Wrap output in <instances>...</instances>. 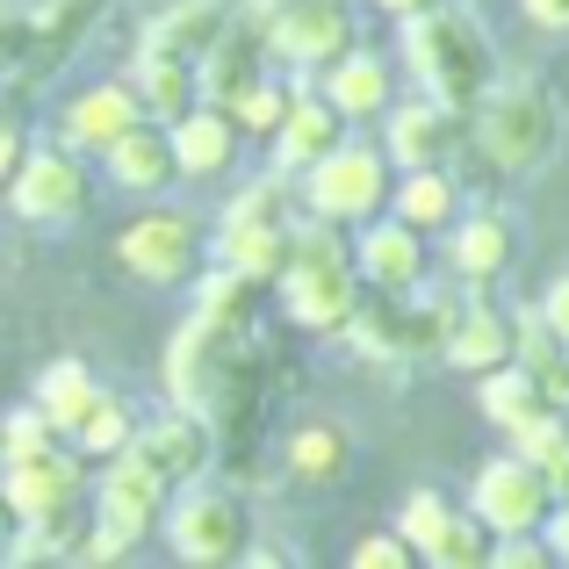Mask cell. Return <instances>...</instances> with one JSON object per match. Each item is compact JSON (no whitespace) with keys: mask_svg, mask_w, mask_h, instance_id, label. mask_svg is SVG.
Listing matches in <instances>:
<instances>
[{"mask_svg":"<svg viewBox=\"0 0 569 569\" xmlns=\"http://www.w3.org/2000/svg\"><path fill=\"white\" fill-rule=\"evenodd\" d=\"M167 403H188L223 440H246L267 403V376L252 368V332H223L209 318H188L167 347Z\"/></svg>","mask_w":569,"mask_h":569,"instance_id":"1","label":"cell"},{"mask_svg":"<svg viewBox=\"0 0 569 569\" xmlns=\"http://www.w3.org/2000/svg\"><path fill=\"white\" fill-rule=\"evenodd\" d=\"M361 296H368V281H361V260H353V238L303 209V223L289 238V260L274 274L281 318L303 325V332H347Z\"/></svg>","mask_w":569,"mask_h":569,"instance_id":"2","label":"cell"},{"mask_svg":"<svg viewBox=\"0 0 569 569\" xmlns=\"http://www.w3.org/2000/svg\"><path fill=\"white\" fill-rule=\"evenodd\" d=\"M403 72H411L426 94L455 101V109H476V101L505 80V58H498V43H490V29L476 22L461 0H440V8L403 22Z\"/></svg>","mask_w":569,"mask_h":569,"instance_id":"3","label":"cell"},{"mask_svg":"<svg viewBox=\"0 0 569 569\" xmlns=\"http://www.w3.org/2000/svg\"><path fill=\"white\" fill-rule=\"evenodd\" d=\"M469 144L490 173L527 181V173H541L562 152V101L541 80H498L469 109Z\"/></svg>","mask_w":569,"mask_h":569,"instance_id":"4","label":"cell"},{"mask_svg":"<svg viewBox=\"0 0 569 569\" xmlns=\"http://www.w3.org/2000/svg\"><path fill=\"white\" fill-rule=\"evenodd\" d=\"M389 188H397V167H389L382 138H353V130L310 173H296L303 209H310V217H325V223H339V231H361L368 217H382Z\"/></svg>","mask_w":569,"mask_h":569,"instance_id":"5","label":"cell"},{"mask_svg":"<svg viewBox=\"0 0 569 569\" xmlns=\"http://www.w3.org/2000/svg\"><path fill=\"white\" fill-rule=\"evenodd\" d=\"M296 223H303V194H296L289 173H267V181H252L246 194H231V209H223V223H217V260L274 281L281 260H289Z\"/></svg>","mask_w":569,"mask_h":569,"instance_id":"6","label":"cell"},{"mask_svg":"<svg viewBox=\"0 0 569 569\" xmlns=\"http://www.w3.org/2000/svg\"><path fill=\"white\" fill-rule=\"evenodd\" d=\"M159 533H167V548L194 569H231V562H246V548H252V505H246V490L202 476V483L173 490Z\"/></svg>","mask_w":569,"mask_h":569,"instance_id":"7","label":"cell"},{"mask_svg":"<svg viewBox=\"0 0 569 569\" xmlns=\"http://www.w3.org/2000/svg\"><path fill=\"white\" fill-rule=\"evenodd\" d=\"M260 29L274 66H289L296 80H318L332 58H347L361 43L353 0H274V8H260Z\"/></svg>","mask_w":569,"mask_h":569,"instance_id":"8","label":"cell"},{"mask_svg":"<svg viewBox=\"0 0 569 569\" xmlns=\"http://www.w3.org/2000/svg\"><path fill=\"white\" fill-rule=\"evenodd\" d=\"M0 202L22 223H37V231H66V223H80L87 209H94V167H87V152H72L66 138L29 144V159L14 167V181H8Z\"/></svg>","mask_w":569,"mask_h":569,"instance_id":"9","label":"cell"},{"mask_svg":"<svg viewBox=\"0 0 569 569\" xmlns=\"http://www.w3.org/2000/svg\"><path fill=\"white\" fill-rule=\"evenodd\" d=\"M447 318H455V303H440V296L411 289V296H361V310H353L347 339L361 353H376V361H440L447 347Z\"/></svg>","mask_w":569,"mask_h":569,"instance_id":"10","label":"cell"},{"mask_svg":"<svg viewBox=\"0 0 569 569\" xmlns=\"http://www.w3.org/2000/svg\"><path fill=\"white\" fill-rule=\"evenodd\" d=\"M116 260H123L144 289H188V281L202 274V260H209V238L181 202H152L123 238H116Z\"/></svg>","mask_w":569,"mask_h":569,"instance_id":"11","label":"cell"},{"mask_svg":"<svg viewBox=\"0 0 569 569\" xmlns=\"http://www.w3.org/2000/svg\"><path fill=\"white\" fill-rule=\"evenodd\" d=\"M382 152L389 167H455L461 152H469V109H455V101L440 94H397L382 109Z\"/></svg>","mask_w":569,"mask_h":569,"instance_id":"12","label":"cell"},{"mask_svg":"<svg viewBox=\"0 0 569 569\" xmlns=\"http://www.w3.org/2000/svg\"><path fill=\"white\" fill-rule=\"evenodd\" d=\"M548 505H556V483H548L519 447L490 455L483 469H476V483H469V512L483 519L498 541H505V533H541Z\"/></svg>","mask_w":569,"mask_h":569,"instance_id":"13","label":"cell"},{"mask_svg":"<svg viewBox=\"0 0 569 569\" xmlns=\"http://www.w3.org/2000/svg\"><path fill=\"white\" fill-rule=\"evenodd\" d=\"M87 505H94V519H101L109 533H123V541L138 548V541H152V533L167 527L173 483H167L159 469H144V461L123 447V455H109V461H101V483L87 490Z\"/></svg>","mask_w":569,"mask_h":569,"instance_id":"14","label":"cell"},{"mask_svg":"<svg viewBox=\"0 0 569 569\" xmlns=\"http://www.w3.org/2000/svg\"><path fill=\"white\" fill-rule=\"evenodd\" d=\"M130 455H138L144 469H159L173 490H188V483H202V476H217L223 447H217V426H209L202 411L167 403L159 418H138V440H130Z\"/></svg>","mask_w":569,"mask_h":569,"instance_id":"15","label":"cell"},{"mask_svg":"<svg viewBox=\"0 0 569 569\" xmlns=\"http://www.w3.org/2000/svg\"><path fill=\"white\" fill-rule=\"evenodd\" d=\"M353 260H361V281L376 296H411L432 281V246L418 223H403L397 209H382V217H368L361 231H353Z\"/></svg>","mask_w":569,"mask_h":569,"instance_id":"16","label":"cell"},{"mask_svg":"<svg viewBox=\"0 0 569 569\" xmlns=\"http://www.w3.org/2000/svg\"><path fill=\"white\" fill-rule=\"evenodd\" d=\"M87 490H94V476H87V461L66 440L43 447V455L0 461V498L14 505V519H51L66 505H87Z\"/></svg>","mask_w":569,"mask_h":569,"instance_id":"17","label":"cell"},{"mask_svg":"<svg viewBox=\"0 0 569 569\" xmlns=\"http://www.w3.org/2000/svg\"><path fill=\"white\" fill-rule=\"evenodd\" d=\"M440 238H447V267H455L469 289L505 281V267L519 260V217L512 209H461Z\"/></svg>","mask_w":569,"mask_h":569,"instance_id":"18","label":"cell"},{"mask_svg":"<svg viewBox=\"0 0 569 569\" xmlns=\"http://www.w3.org/2000/svg\"><path fill=\"white\" fill-rule=\"evenodd\" d=\"M347 130H353V123L332 109V101H325V87L303 80V87H296V101H289V116H281L274 138H267V152H274V173H289V181H296V173H310L339 138H347Z\"/></svg>","mask_w":569,"mask_h":569,"instance_id":"19","label":"cell"},{"mask_svg":"<svg viewBox=\"0 0 569 569\" xmlns=\"http://www.w3.org/2000/svg\"><path fill=\"white\" fill-rule=\"evenodd\" d=\"M101 173H109L123 194H173L181 188V159H173V130L159 116H138L123 138L101 152Z\"/></svg>","mask_w":569,"mask_h":569,"instance_id":"20","label":"cell"},{"mask_svg":"<svg viewBox=\"0 0 569 569\" xmlns=\"http://www.w3.org/2000/svg\"><path fill=\"white\" fill-rule=\"evenodd\" d=\"M173 159H181V181H223V173L238 167V152H246V130H238L231 109H217V101H194L188 116H173Z\"/></svg>","mask_w":569,"mask_h":569,"instance_id":"21","label":"cell"},{"mask_svg":"<svg viewBox=\"0 0 569 569\" xmlns=\"http://www.w3.org/2000/svg\"><path fill=\"white\" fill-rule=\"evenodd\" d=\"M260 72H274V51H267V29H260V14H246L238 8V22L223 29L217 43H209V58L194 66V80H202V101H217V109H231L238 94H246Z\"/></svg>","mask_w":569,"mask_h":569,"instance_id":"22","label":"cell"},{"mask_svg":"<svg viewBox=\"0 0 569 569\" xmlns=\"http://www.w3.org/2000/svg\"><path fill=\"white\" fill-rule=\"evenodd\" d=\"M138 116H144V101H138V87H130V72H123V80L80 87V94H72V109H66V123H58V138H66L72 152L101 159L130 123H138Z\"/></svg>","mask_w":569,"mask_h":569,"instance_id":"23","label":"cell"},{"mask_svg":"<svg viewBox=\"0 0 569 569\" xmlns=\"http://www.w3.org/2000/svg\"><path fill=\"white\" fill-rule=\"evenodd\" d=\"M512 353H519V318H505V310L483 303V296L455 303V318H447V347H440L447 368H469V376H483V368H505Z\"/></svg>","mask_w":569,"mask_h":569,"instance_id":"24","label":"cell"},{"mask_svg":"<svg viewBox=\"0 0 569 569\" xmlns=\"http://www.w3.org/2000/svg\"><path fill=\"white\" fill-rule=\"evenodd\" d=\"M188 289H194V318L223 325V332H260L267 303H274V281L246 274V267H231V260H217V267L202 260V274H194Z\"/></svg>","mask_w":569,"mask_h":569,"instance_id":"25","label":"cell"},{"mask_svg":"<svg viewBox=\"0 0 569 569\" xmlns=\"http://www.w3.org/2000/svg\"><path fill=\"white\" fill-rule=\"evenodd\" d=\"M318 87L347 123H382V109L397 101V72H389V58L368 51V43H353L347 58H332V66L318 72Z\"/></svg>","mask_w":569,"mask_h":569,"instance_id":"26","label":"cell"},{"mask_svg":"<svg viewBox=\"0 0 569 569\" xmlns=\"http://www.w3.org/2000/svg\"><path fill=\"white\" fill-rule=\"evenodd\" d=\"M347 469H353V432L339 418H303L281 440V476L296 490H332V483H347Z\"/></svg>","mask_w":569,"mask_h":569,"instance_id":"27","label":"cell"},{"mask_svg":"<svg viewBox=\"0 0 569 569\" xmlns=\"http://www.w3.org/2000/svg\"><path fill=\"white\" fill-rule=\"evenodd\" d=\"M231 22H238V0H173V8H159V22L144 29L138 51H159V58H188V66H202L209 43H217Z\"/></svg>","mask_w":569,"mask_h":569,"instance_id":"28","label":"cell"},{"mask_svg":"<svg viewBox=\"0 0 569 569\" xmlns=\"http://www.w3.org/2000/svg\"><path fill=\"white\" fill-rule=\"evenodd\" d=\"M101 8H109V0H43V8L29 14V58H22L14 80H43V72H58L87 43V29L101 22Z\"/></svg>","mask_w":569,"mask_h":569,"instance_id":"29","label":"cell"},{"mask_svg":"<svg viewBox=\"0 0 569 569\" xmlns=\"http://www.w3.org/2000/svg\"><path fill=\"white\" fill-rule=\"evenodd\" d=\"M389 209H397L403 223H418L426 238H440L447 223L469 209V188L455 181V167H403L397 188H389Z\"/></svg>","mask_w":569,"mask_h":569,"instance_id":"30","label":"cell"},{"mask_svg":"<svg viewBox=\"0 0 569 569\" xmlns=\"http://www.w3.org/2000/svg\"><path fill=\"white\" fill-rule=\"evenodd\" d=\"M476 403H483V418L505 432V440H512L519 426H533L541 411H556V397L541 389V376H533V368H519V361L483 368V376H476Z\"/></svg>","mask_w":569,"mask_h":569,"instance_id":"31","label":"cell"},{"mask_svg":"<svg viewBox=\"0 0 569 569\" xmlns=\"http://www.w3.org/2000/svg\"><path fill=\"white\" fill-rule=\"evenodd\" d=\"M101 397H109V389H101V376L80 361V353H66V361H43V368H37V382H29V403H37V411L51 418L58 432H72Z\"/></svg>","mask_w":569,"mask_h":569,"instance_id":"32","label":"cell"},{"mask_svg":"<svg viewBox=\"0 0 569 569\" xmlns=\"http://www.w3.org/2000/svg\"><path fill=\"white\" fill-rule=\"evenodd\" d=\"M130 87H138L144 116H159V123H173V116H188L194 101H202V80H194L188 58H159V51H138Z\"/></svg>","mask_w":569,"mask_h":569,"instance_id":"33","label":"cell"},{"mask_svg":"<svg viewBox=\"0 0 569 569\" xmlns=\"http://www.w3.org/2000/svg\"><path fill=\"white\" fill-rule=\"evenodd\" d=\"M130 440H138V411H130V403L116 397V389H109V397H101L94 411L80 418V426L66 432V447L87 461V469H94V461H109V455H123Z\"/></svg>","mask_w":569,"mask_h":569,"instance_id":"34","label":"cell"},{"mask_svg":"<svg viewBox=\"0 0 569 569\" xmlns=\"http://www.w3.org/2000/svg\"><path fill=\"white\" fill-rule=\"evenodd\" d=\"M490 541H498V533H490L469 505H455L447 527L432 533V548H426V569H490Z\"/></svg>","mask_w":569,"mask_h":569,"instance_id":"35","label":"cell"},{"mask_svg":"<svg viewBox=\"0 0 569 569\" xmlns=\"http://www.w3.org/2000/svg\"><path fill=\"white\" fill-rule=\"evenodd\" d=\"M512 361L533 368V376H541V389H548L556 403H569V347L548 332L541 310H519V353H512Z\"/></svg>","mask_w":569,"mask_h":569,"instance_id":"36","label":"cell"},{"mask_svg":"<svg viewBox=\"0 0 569 569\" xmlns=\"http://www.w3.org/2000/svg\"><path fill=\"white\" fill-rule=\"evenodd\" d=\"M296 87L303 80H274V72H260V80L246 87V94L231 101V116H238V130L246 138H274V123L289 116V101H296Z\"/></svg>","mask_w":569,"mask_h":569,"instance_id":"37","label":"cell"},{"mask_svg":"<svg viewBox=\"0 0 569 569\" xmlns=\"http://www.w3.org/2000/svg\"><path fill=\"white\" fill-rule=\"evenodd\" d=\"M66 432L51 426V418L37 411V403H14L8 418H0V461H22V455H43V447H58Z\"/></svg>","mask_w":569,"mask_h":569,"instance_id":"38","label":"cell"},{"mask_svg":"<svg viewBox=\"0 0 569 569\" xmlns=\"http://www.w3.org/2000/svg\"><path fill=\"white\" fill-rule=\"evenodd\" d=\"M447 512H455V505H447V490H411V498H403V512H397V533L418 548V562H426L432 533L447 527Z\"/></svg>","mask_w":569,"mask_h":569,"instance_id":"39","label":"cell"},{"mask_svg":"<svg viewBox=\"0 0 569 569\" xmlns=\"http://www.w3.org/2000/svg\"><path fill=\"white\" fill-rule=\"evenodd\" d=\"M353 569H418V548L397 527H376V533L353 541Z\"/></svg>","mask_w":569,"mask_h":569,"instance_id":"40","label":"cell"},{"mask_svg":"<svg viewBox=\"0 0 569 569\" xmlns=\"http://www.w3.org/2000/svg\"><path fill=\"white\" fill-rule=\"evenodd\" d=\"M29 58V14L0 8V87H14V72H22Z\"/></svg>","mask_w":569,"mask_h":569,"instance_id":"41","label":"cell"},{"mask_svg":"<svg viewBox=\"0 0 569 569\" xmlns=\"http://www.w3.org/2000/svg\"><path fill=\"white\" fill-rule=\"evenodd\" d=\"M533 310H541L548 332L569 347V267H562V274H548V289H541V303H533Z\"/></svg>","mask_w":569,"mask_h":569,"instance_id":"42","label":"cell"},{"mask_svg":"<svg viewBox=\"0 0 569 569\" xmlns=\"http://www.w3.org/2000/svg\"><path fill=\"white\" fill-rule=\"evenodd\" d=\"M22 159H29V130L22 123H0V194H8V181H14Z\"/></svg>","mask_w":569,"mask_h":569,"instance_id":"43","label":"cell"},{"mask_svg":"<svg viewBox=\"0 0 569 569\" xmlns=\"http://www.w3.org/2000/svg\"><path fill=\"white\" fill-rule=\"evenodd\" d=\"M527 8L533 29H548V37H569V0H519Z\"/></svg>","mask_w":569,"mask_h":569,"instance_id":"44","label":"cell"},{"mask_svg":"<svg viewBox=\"0 0 569 569\" xmlns=\"http://www.w3.org/2000/svg\"><path fill=\"white\" fill-rule=\"evenodd\" d=\"M541 541L556 548V562H569V498L548 505V519H541Z\"/></svg>","mask_w":569,"mask_h":569,"instance_id":"45","label":"cell"},{"mask_svg":"<svg viewBox=\"0 0 569 569\" xmlns=\"http://www.w3.org/2000/svg\"><path fill=\"white\" fill-rule=\"evenodd\" d=\"M376 14H389V22H411V14H426V8H440V0H368Z\"/></svg>","mask_w":569,"mask_h":569,"instance_id":"46","label":"cell"},{"mask_svg":"<svg viewBox=\"0 0 569 569\" xmlns=\"http://www.w3.org/2000/svg\"><path fill=\"white\" fill-rule=\"evenodd\" d=\"M14 527H22V519H14V505L0 498V556H8V541H14Z\"/></svg>","mask_w":569,"mask_h":569,"instance_id":"47","label":"cell"},{"mask_svg":"<svg viewBox=\"0 0 569 569\" xmlns=\"http://www.w3.org/2000/svg\"><path fill=\"white\" fill-rule=\"evenodd\" d=\"M260 8H274V0H260Z\"/></svg>","mask_w":569,"mask_h":569,"instance_id":"48","label":"cell"}]
</instances>
